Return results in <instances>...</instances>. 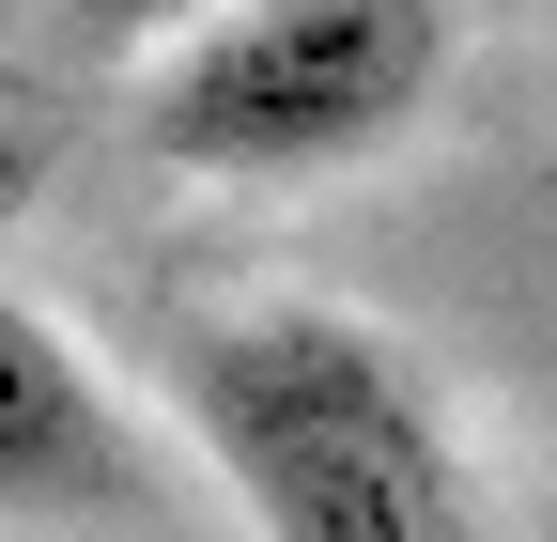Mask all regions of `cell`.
<instances>
[{"instance_id": "3", "label": "cell", "mask_w": 557, "mask_h": 542, "mask_svg": "<svg viewBox=\"0 0 557 542\" xmlns=\"http://www.w3.org/2000/svg\"><path fill=\"white\" fill-rule=\"evenodd\" d=\"M156 465L139 419L109 403V372L0 280V527H139Z\"/></svg>"}, {"instance_id": "1", "label": "cell", "mask_w": 557, "mask_h": 542, "mask_svg": "<svg viewBox=\"0 0 557 542\" xmlns=\"http://www.w3.org/2000/svg\"><path fill=\"white\" fill-rule=\"evenodd\" d=\"M186 434L233 481L248 542H480L449 403L357 310H218L186 325Z\"/></svg>"}, {"instance_id": "4", "label": "cell", "mask_w": 557, "mask_h": 542, "mask_svg": "<svg viewBox=\"0 0 557 542\" xmlns=\"http://www.w3.org/2000/svg\"><path fill=\"white\" fill-rule=\"evenodd\" d=\"M218 0H78V32L94 47H171V32H201Z\"/></svg>"}, {"instance_id": "2", "label": "cell", "mask_w": 557, "mask_h": 542, "mask_svg": "<svg viewBox=\"0 0 557 542\" xmlns=\"http://www.w3.org/2000/svg\"><path fill=\"white\" fill-rule=\"evenodd\" d=\"M449 78V0H218L156 47L139 156L201 186H278L403 140Z\"/></svg>"}]
</instances>
